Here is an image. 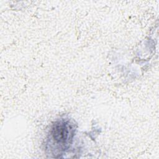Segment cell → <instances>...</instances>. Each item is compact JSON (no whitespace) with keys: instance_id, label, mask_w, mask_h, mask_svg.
<instances>
[{"instance_id":"6da1fadb","label":"cell","mask_w":159,"mask_h":159,"mask_svg":"<svg viewBox=\"0 0 159 159\" xmlns=\"http://www.w3.org/2000/svg\"><path fill=\"white\" fill-rule=\"evenodd\" d=\"M75 131V125L69 119H61L52 125L46 146L53 157H60L70 148Z\"/></svg>"}]
</instances>
